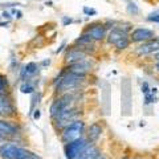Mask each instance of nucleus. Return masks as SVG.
I'll list each match as a JSON object with an SVG mask.
<instances>
[{"instance_id": "nucleus-24", "label": "nucleus", "mask_w": 159, "mask_h": 159, "mask_svg": "<svg viewBox=\"0 0 159 159\" xmlns=\"http://www.w3.org/2000/svg\"><path fill=\"white\" fill-rule=\"evenodd\" d=\"M34 119H39L40 118V110H34Z\"/></svg>"}, {"instance_id": "nucleus-25", "label": "nucleus", "mask_w": 159, "mask_h": 159, "mask_svg": "<svg viewBox=\"0 0 159 159\" xmlns=\"http://www.w3.org/2000/svg\"><path fill=\"white\" fill-rule=\"evenodd\" d=\"M6 138H7V137H4L3 134L0 133V142H4V141H6Z\"/></svg>"}, {"instance_id": "nucleus-13", "label": "nucleus", "mask_w": 159, "mask_h": 159, "mask_svg": "<svg viewBox=\"0 0 159 159\" xmlns=\"http://www.w3.org/2000/svg\"><path fill=\"white\" fill-rule=\"evenodd\" d=\"M84 60H86V53L84 51H81L80 48H72L65 56V61H66V64H69V65L80 62V61H84Z\"/></svg>"}, {"instance_id": "nucleus-15", "label": "nucleus", "mask_w": 159, "mask_h": 159, "mask_svg": "<svg viewBox=\"0 0 159 159\" xmlns=\"http://www.w3.org/2000/svg\"><path fill=\"white\" fill-rule=\"evenodd\" d=\"M102 130H103V129H102L101 123H98V122L92 123V125L88 127V130H86V139H88V142H96L97 139L101 137Z\"/></svg>"}, {"instance_id": "nucleus-21", "label": "nucleus", "mask_w": 159, "mask_h": 159, "mask_svg": "<svg viewBox=\"0 0 159 159\" xmlns=\"http://www.w3.org/2000/svg\"><path fill=\"white\" fill-rule=\"evenodd\" d=\"M127 11L130 12V13H133V15H137V13H138V7H137L134 3H130V4L127 6Z\"/></svg>"}, {"instance_id": "nucleus-27", "label": "nucleus", "mask_w": 159, "mask_h": 159, "mask_svg": "<svg viewBox=\"0 0 159 159\" xmlns=\"http://www.w3.org/2000/svg\"><path fill=\"white\" fill-rule=\"evenodd\" d=\"M155 68H157V70L159 72V62H158V64H157V65H155Z\"/></svg>"}, {"instance_id": "nucleus-17", "label": "nucleus", "mask_w": 159, "mask_h": 159, "mask_svg": "<svg viewBox=\"0 0 159 159\" xmlns=\"http://www.w3.org/2000/svg\"><path fill=\"white\" fill-rule=\"evenodd\" d=\"M98 157H99L98 148L94 145H88L76 159H97Z\"/></svg>"}, {"instance_id": "nucleus-22", "label": "nucleus", "mask_w": 159, "mask_h": 159, "mask_svg": "<svg viewBox=\"0 0 159 159\" xmlns=\"http://www.w3.org/2000/svg\"><path fill=\"white\" fill-rule=\"evenodd\" d=\"M21 92L23 93H32L33 92V86H31L29 84H24L21 86Z\"/></svg>"}, {"instance_id": "nucleus-9", "label": "nucleus", "mask_w": 159, "mask_h": 159, "mask_svg": "<svg viewBox=\"0 0 159 159\" xmlns=\"http://www.w3.org/2000/svg\"><path fill=\"white\" fill-rule=\"evenodd\" d=\"M85 33L93 41H102L106 37V27L101 23H94L88 25V28L85 29Z\"/></svg>"}, {"instance_id": "nucleus-6", "label": "nucleus", "mask_w": 159, "mask_h": 159, "mask_svg": "<svg viewBox=\"0 0 159 159\" xmlns=\"http://www.w3.org/2000/svg\"><path fill=\"white\" fill-rule=\"evenodd\" d=\"M88 145L89 143L86 138H80L70 143H66L65 147H64V152H65L66 159H76Z\"/></svg>"}, {"instance_id": "nucleus-3", "label": "nucleus", "mask_w": 159, "mask_h": 159, "mask_svg": "<svg viewBox=\"0 0 159 159\" xmlns=\"http://www.w3.org/2000/svg\"><path fill=\"white\" fill-rule=\"evenodd\" d=\"M82 80H84V76H81V74L68 72V74L60 77V81H58V85H57V92L58 93H66L69 90H73V89H76L80 84L82 82Z\"/></svg>"}, {"instance_id": "nucleus-7", "label": "nucleus", "mask_w": 159, "mask_h": 159, "mask_svg": "<svg viewBox=\"0 0 159 159\" xmlns=\"http://www.w3.org/2000/svg\"><path fill=\"white\" fill-rule=\"evenodd\" d=\"M77 117H78V111L76 107H70L65 110L64 113H61L60 116H57L54 119V127L56 129H64L69 126L70 123L76 122L77 121Z\"/></svg>"}, {"instance_id": "nucleus-16", "label": "nucleus", "mask_w": 159, "mask_h": 159, "mask_svg": "<svg viewBox=\"0 0 159 159\" xmlns=\"http://www.w3.org/2000/svg\"><path fill=\"white\" fill-rule=\"evenodd\" d=\"M88 70H90V64H89L86 60L80 61V62H76V64H72V65L68 66V72L76 73V74H81V76H85V73Z\"/></svg>"}, {"instance_id": "nucleus-19", "label": "nucleus", "mask_w": 159, "mask_h": 159, "mask_svg": "<svg viewBox=\"0 0 159 159\" xmlns=\"http://www.w3.org/2000/svg\"><path fill=\"white\" fill-rule=\"evenodd\" d=\"M8 93V82L7 78L0 74V94H7Z\"/></svg>"}, {"instance_id": "nucleus-4", "label": "nucleus", "mask_w": 159, "mask_h": 159, "mask_svg": "<svg viewBox=\"0 0 159 159\" xmlns=\"http://www.w3.org/2000/svg\"><path fill=\"white\" fill-rule=\"evenodd\" d=\"M72 103H73V96L72 94H69V93L61 94V96H60L56 101H53V103L51 105V117L56 118L61 113L68 110V109L73 107Z\"/></svg>"}, {"instance_id": "nucleus-11", "label": "nucleus", "mask_w": 159, "mask_h": 159, "mask_svg": "<svg viewBox=\"0 0 159 159\" xmlns=\"http://www.w3.org/2000/svg\"><path fill=\"white\" fill-rule=\"evenodd\" d=\"M130 105H131V92H130V82L129 80L122 82V107L123 114L129 116L130 114Z\"/></svg>"}, {"instance_id": "nucleus-5", "label": "nucleus", "mask_w": 159, "mask_h": 159, "mask_svg": "<svg viewBox=\"0 0 159 159\" xmlns=\"http://www.w3.org/2000/svg\"><path fill=\"white\" fill-rule=\"evenodd\" d=\"M107 41L116 45L118 49H125L130 44V37L121 28H113L107 34Z\"/></svg>"}, {"instance_id": "nucleus-18", "label": "nucleus", "mask_w": 159, "mask_h": 159, "mask_svg": "<svg viewBox=\"0 0 159 159\" xmlns=\"http://www.w3.org/2000/svg\"><path fill=\"white\" fill-rule=\"evenodd\" d=\"M36 72H37V64L29 62V64H27V65L23 68V70H21V78L25 80V77L32 76V74H34Z\"/></svg>"}, {"instance_id": "nucleus-20", "label": "nucleus", "mask_w": 159, "mask_h": 159, "mask_svg": "<svg viewBox=\"0 0 159 159\" xmlns=\"http://www.w3.org/2000/svg\"><path fill=\"white\" fill-rule=\"evenodd\" d=\"M148 21H152V23H159V11L154 12V13H150L147 17Z\"/></svg>"}, {"instance_id": "nucleus-10", "label": "nucleus", "mask_w": 159, "mask_h": 159, "mask_svg": "<svg viewBox=\"0 0 159 159\" xmlns=\"http://www.w3.org/2000/svg\"><path fill=\"white\" fill-rule=\"evenodd\" d=\"M155 37V33L147 28H135L130 33V41L133 43H146Z\"/></svg>"}, {"instance_id": "nucleus-23", "label": "nucleus", "mask_w": 159, "mask_h": 159, "mask_svg": "<svg viewBox=\"0 0 159 159\" xmlns=\"http://www.w3.org/2000/svg\"><path fill=\"white\" fill-rule=\"evenodd\" d=\"M84 12H85V13H92V15H96V11H94V9H89V8H84Z\"/></svg>"}, {"instance_id": "nucleus-28", "label": "nucleus", "mask_w": 159, "mask_h": 159, "mask_svg": "<svg viewBox=\"0 0 159 159\" xmlns=\"http://www.w3.org/2000/svg\"><path fill=\"white\" fill-rule=\"evenodd\" d=\"M123 159H127V158H123Z\"/></svg>"}, {"instance_id": "nucleus-26", "label": "nucleus", "mask_w": 159, "mask_h": 159, "mask_svg": "<svg viewBox=\"0 0 159 159\" xmlns=\"http://www.w3.org/2000/svg\"><path fill=\"white\" fill-rule=\"evenodd\" d=\"M155 58H157V60H159V52H158V53H155Z\"/></svg>"}, {"instance_id": "nucleus-2", "label": "nucleus", "mask_w": 159, "mask_h": 159, "mask_svg": "<svg viewBox=\"0 0 159 159\" xmlns=\"http://www.w3.org/2000/svg\"><path fill=\"white\" fill-rule=\"evenodd\" d=\"M84 133H85V122L77 119L76 122H73L69 126L62 129L61 139H62V142L66 145V143H70L73 141H76V139L82 138Z\"/></svg>"}, {"instance_id": "nucleus-8", "label": "nucleus", "mask_w": 159, "mask_h": 159, "mask_svg": "<svg viewBox=\"0 0 159 159\" xmlns=\"http://www.w3.org/2000/svg\"><path fill=\"white\" fill-rule=\"evenodd\" d=\"M16 109L13 106L12 99L8 94H0V118H11L15 117Z\"/></svg>"}, {"instance_id": "nucleus-1", "label": "nucleus", "mask_w": 159, "mask_h": 159, "mask_svg": "<svg viewBox=\"0 0 159 159\" xmlns=\"http://www.w3.org/2000/svg\"><path fill=\"white\" fill-rule=\"evenodd\" d=\"M0 158L2 159H40L37 154L23 148L15 143H3L0 146Z\"/></svg>"}, {"instance_id": "nucleus-12", "label": "nucleus", "mask_w": 159, "mask_h": 159, "mask_svg": "<svg viewBox=\"0 0 159 159\" xmlns=\"http://www.w3.org/2000/svg\"><path fill=\"white\" fill-rule=\"evenodd\" d=\"M17 131H19V127L16 123L8 121L7 118H0V133H2L4 137L16 135Z\"/></svg>"}, {"instance_id": "nucleus-14", "label": "nucleus", "mask_w": 159, "mask_h": 159, "mask_svg": "<svg viewBox=\"0 0 159 159\" xmlns=\"http://www.w3.org/2000/svg\"><path fill=\"white\" fill-rule=\"evenodd\" d=\"M158 52H159V40H155V39L143 43L137 49L138 54H151V53H158Z\"/></svg>"}]
</instances>
